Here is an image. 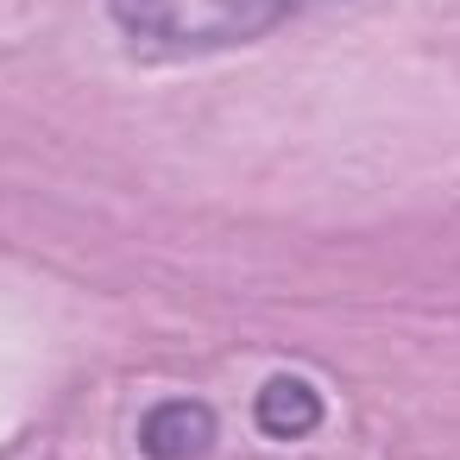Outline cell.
Here are the masks:
<instances>
[{
    "label": "cell",
    "instance_id": "cell-2",
    "mask_svg": "<svg viewBox=\"0 0 460 460\" xmlns=\"http://www.w3.org/2000/svg\"><path fill=\"white\" fill-rule=\"evenodd\" d=\"M139 447H146V460H196V454L215 447V410L196 403V397L158 403L139 422Z\"/></svg>",
    "mask_w": 460,
    "mask_h": 460
},
{
    "label": "cell",
    "instance_id": "cell-3",
    "mask_svg": "<svg viewBox=\"0 0 460 460\" xmlns=\"http://www.w3.org/2000/svg\"><path fill=\"white\" fill-rule=\"evenodd\" d=\"M315 422H322V397H315V385H309V378L278 372V378L259 391V429H265V435L296 441V435H309Z\"/></svg>",
    "mask_w": 460,
    "mask_h": 460
},
{
    "label": "cell",
    "instance_id": "cell-1",
    "mask_svg": "<svg viewBox=\"0 0 460 460\" xmlns=\"http://www.w3.org/2000/svg\"><path fill=\"white\" fill-rule=\"evenodd\" d=\"M309 0H108V20L146 58H202L278 32Z\"/></svg>",
    "mask_w": 460,
    "mask_h": 460
}]
</instances>
